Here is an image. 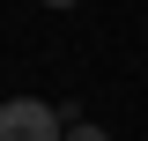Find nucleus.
Returning <instances> with one entry per match:
<instances>
[{"instance_id":"f257e3e1","label":"nucleus","mask_w":148,"mask_h":141,"mask_svg":"<svg viewBox=\"0 0 148 141\" xmlns=\"http://www.w3.org/2000/svg\"><path fill=\"white\" fill-rule=\"evenodd\" d=\"M0 141H67V119L45 97H8L0 104Z\"/></svg>"},{"instance_id":"f03ea898","label":"nucleus","mask_w":148,"mask_h":141,"mask_svg":"<svg viewBox=\"0 0 148 141\" xmlns=\"http://www.w3.org/2000/svg\"><path fill=\"white\" fill-rule=\"evenodd\" d=\"M67 141H111L104 126H67Z\"/></svg>"},{"instance_id":"7ed1b4c3","label":"nucleus","mask_w":148,"mask_h":141,"mask_svg":"<svg viewBox=\"0 0 148 141\" xmlns=\"http://www.w3.org/2000/svg\"><path fill=\"white\" fill-rule=\"evenodd\" d=\"M45 8H74V0H45Z\"/></svg>"}]
</instances>
